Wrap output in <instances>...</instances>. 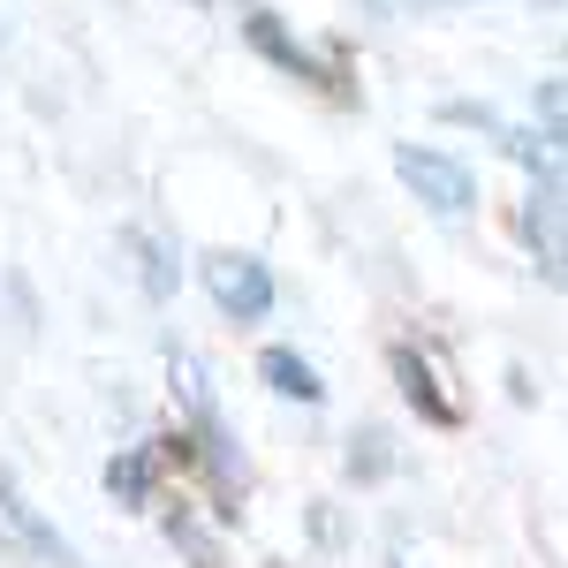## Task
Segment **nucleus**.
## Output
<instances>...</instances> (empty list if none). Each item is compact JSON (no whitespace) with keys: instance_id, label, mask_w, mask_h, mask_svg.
Returning a JSON list of instances; mask_svg holds the SVG:
<instances>
[{"instance_id":"obj_9","label":"nucleus","mask_w":568,"mask_h":568,"mask_svg":"<svg viewBox=\"0 0 568 568\" xmlns=\"http://www.w3.org/2000/svg\"><path fill=\"white\" fill-rule=\"evenodd\" d=\"M122 251H130V258L144 265V288H152V296H168V288H175V273H168V265H160V251H152V243H144V235H122Z\"/></svg>"},{"instance_id":"obj_2","label":"nucleus","mask_w":568,"mask_h":568,"mask_svg":"<svg viewBox=\"0 0 568 568\" xmlns=\"http://www.w3.org/2000/svg\"><path fill=\"white\" fill-rule=\"evenodd\" d=\"M394 175H402V190L409 197H425L433 213H470V197H478V182H470V168L463 160H447V152H425V144H394Z\"/></svg>"},{"instance_id":"obj_8","label":"nucleus","mask_w":568,"mask_h":568,"mask_svg":"<svg viewBox=\"0 0 568 568\" xmlns=\"http://www.w3.org/2000/svg\"><path fill=\"white\" fill-rule=\"evenodd\" d=\"M538 122H546V136L568 144V77H546L538 84Z\"/></svg>"},{"instance_id":"obj_7","label":"nucleus","mask_w":568,"mask_h":568,"mask_svg":"<svg viewBox=\"0 0 568 568\" xmlns=\"http://www.w3.org/2000/svg\"><path fill=\"white\" fill-rule=\"evenodd\" d=\"M106 493H114L122 508H144V500H152V455H114V463H106Z\"/></svg>"},{"instance_id":"obj_3","label":"nucleus","mask_w":568,"mask_h":568,"mask_svg":"<svg viewBox=\"0 0 568 568\" xmlns=\"http://www.w3.org/2000/svg\"><path fill=\"white\" fill-rule=\"evenodd\" d=\"M524 235H530V258H538V273L561 288V281H568V197H561V182H554V175H538V190H530Z\"/></svg>"},{"instance_id":"obj_1","label":"nucleus","mask_w":568,"mask_h":568,"mask_svg":"<svg viewBox=\"0 0 568 568\" xmlns=\"http://www.w3.org/2000/svg\"><path fill=\"white\" fill-rule=\"evenodd\" d=\"M197 281H205V296H213L227 318H243V326H258L265 311H273V273H265L251 251H205Z\"/></svg>"},{"instance_id":"obj_5","label":"nucleus","mask_w":568,"mask_h":568,"mask_svg":"<svg viewBox=\"0 0 568 568\" xmlns=\"http://www.w3.org/2000/svg\"><path fill=\"white\" fill-rule=\"evenodd\" d=\"M258 379L281 394V402H304V409H311V402H326V379H318L296 349H265L258 356Z\"/></svg>"},{"instance_id":"obj_6","label":"nucleus","mask_w":568,"mask_h":568,"mask_svg":"<svg viewBox=\"0 0 568 568\" xmlns=\"http://www.w3.org/2000/svg\"><path fill=\"white\" fill-rule=\"evenodd\" d=\"M243 31H251V45H258L265 61H281L288 77H304V84H318V61H311L304 45H296V39H288V31H281V16H251Z\"/></svg>"},{"instance_id":"obj_4","label":"nucleus","mask_w":568,"mask_h":568,"mask_svg":"<svg viewBox=\"0 0 568 568\" xmlns=\"http://www.w3.org/2000/svg\"><path fill=\"white\" fill-rule=\"evenodd\" d=\"M387 364H394V379H402V394H409V409H417V417H433L439 433H455V425H463V402L447 394V379H439V364H433V356L394 349Z\"/></svg>"}]
</instances>
